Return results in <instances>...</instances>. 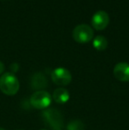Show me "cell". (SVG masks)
<instances>
[{
  "label": "cell",
  "instance_id": "cell-1",
  "mask_svg": "<svg viewBox=\"0 0 129 130\" xmlns=\"http://www.w3.org/2000/svg\"><path fill=\"white\" fill-rule=\"evenodd\" d=\"M20 89V82L12 73H5L0 77V90L7 96H14Z\"/></svg>",
  "mask_w": 129,
  "mask_h": 130
},
{
  "label": "cell",
  "instance_id": "cell-2",
  "mask_svg": "<svg viewBox=\"0 0 129 130\" xmlns=\"http://www.w3.org/2000/svg\"><path fill=\"white\" fill-rule=\"evenodd\" d=\"M43 119L53 130H61L63 127V117L59 111L54 108L46 109L43 112Z\"/></svg>",
  "mask_w": 129,
  "mask_h": 130
},
{
  "label": "cell",
  "instance_id": "cell-3",
  "mask_svg": "<svg viewBox=\"0 0 129 130\" xmlns=\"http://www.w3.org/2000/svg\"><path fill=\"white\" fill-rule=\"evenodd\" d=\"M94 36L93 29L88 25L80 24L74 27L72 31V37L77 43H85L91 41Z\"/></svg>",
  "mask_w": 129,
  "mask_h": 130
},
{
  "label": "cell",
  "instance_id": "cell-4",
  "mask_svg": "<svg viewBox=\"0 0 129 130\" xmlns=\"http://www.w3.org/2000/svg\"><path fill=\"white\" fill-rule=\"evenodd\" d=\"M51 96L47 91L39 90L34 92L30 98V103L35 109H45L50 104Z\"/></svg>",
  "mask_w": 129,
  "mask_h": 130
},
{
  "label": "cell",
  "instance_id": "cell-5",
  "mask_svg": "<svg viewBox=\"0 0 129 130\" xmlns=\"http://www.w3.org/2000/svg\"><path fill=\"white\" fill-rule=\"evenodd\" d=\"M51 79L54 83L59 86H66L72 80V74L64 67H58L51 73Z\"/></svg>",
  "mask_w": 129,
  "mask_h": 130
},
{
  "label": "cell",
  "instance_id": "cell-6",
  "mask_svg": "<svg viewBox=\"0 0 129 130\" xmlns=\"http://www.w3.org/2000/svg\"><path fill=\"white\" fill-rule=\"evenodd\" d=\"M110 18L106 12L98 11L92 17V26L97 30H103L108 26Z\"/></svg>",
  "mask_w": 129,
  "mask_h": 130
},
{
  "label": "cell",
  "instance_id": "cell-7",
  "mask_svg": "<svg viewBox=\"0 0 129 130\" xmlns=\"http://www.w3.org/2000/svg\"><path fill=\"white\" fill-rule=\"evenodd\" d=\"M114 76L120 82H129V64L120 62L113 69Z\"/></svg>",
  "mask_w": 129,
  "mask_h": 130
},
{
  "label": "cell",
  "instance_id": "cell-8",
  "mask_svg": "<svg viewBox=\"0 0 129 130\" xmlns=\"http://www.w3.org/2000/svg\"><path fill=\"white\" fill-rule=\"evenodd\" d=\"M70 95L67 89L64 88H59V89H55L52 94V98L56 103L59 104H65L69 100Z\"/></svg>",
  "mask_w": 129,
  "mask_h": 130
},
{
  "label": "cell",
  "instance_id": "cell-9",
  "mask_svg": "<svg viewBox=\"0 0 129 130\" xmlns=\"http://www.w3.org/2000/svg\"><path fill=\"white\" fill-rule=\"evenodd\" d=\"M108 41L103 36H97L93 40V46L98 51H103L107 48Z\"/></svg>",
  "mask_w": 129,
  "mask_h": 130
},
{
  "label": "cell",
  "instance_id": "cell-10",
  "mask_svg": "<svg viewBox=\"0 0 129 130\" xmlns=\"http://www.w3.org/2000/svg\"><path fill=\"white\" fill-rule=\"evenodd\" d=\"M36 76H37L39 80H37L34 77L33 78V88L34 89H43V88H44L47 84L46 78H44V76L41 74H37Z\"/></svg>",
  "mask_w": 129,
  "mask_h": 130
},
{
  "label": "cell",
  "instance_id": "cell-11",
  "mask_svg": "<svg viewBox=\"0 0 129 130\" xmlns=\"http://www.w3.org/2000/svg\"><path fill=\"white\" fill-rule=\"evenodd\" d=\"M67 130H84V125L81 120H72L67 124Z\"/></svg>",
  "mask_w": 129,
  "mask_h": 130
},
{
  "label": "cell",
  "instance_id": "cell-12",
  "mask_svg": "<svg viewBox=\"0 0 129 130\" xmlns=\"http://www.w3.org/2000/svg\"><path fill=\"white\" fill-rule=\"evenodd\" d=\"M4 70H5V66H4V64L0 61V74L4 72Z\"/></svg>",
  "mask_w": 129,
  "mask_h": 130
},
{
  "label": "cell",
  "instance_id": "cell-13",
  "mask_svg": "<svg viewBox=\"0 0 129 130\" xmlns=\"http://www.w3.org/2000/svg\"><path fill=\"white\" fill-rule=\"evenodd\" d=\"M0 130H5V128H2V127H0Z\"/></svg>",
  "mask_w": 129,
  "mask_h": 130
},
{
  "label": "cell",
  "instance_id": "cell-14",
  "mask_svg": "<svg viewBox=\"0 0 129 130\" xmlns=\"http://www.w3.org/2000/svg\"><path fill=\"white\" fill-rule=\"evenodd\" d=\"M41 130H47V129H41Z\"/></svg>",
  "mask_w": 129,
  "mask_h": 130
}]
</instances>
